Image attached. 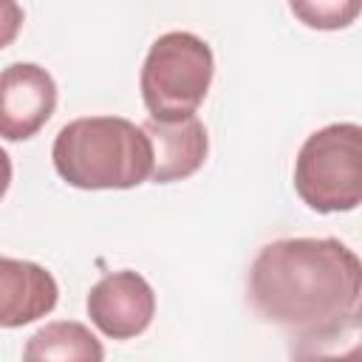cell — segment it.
<instances>
[{
    "label": "cell",
    "mask_w": 362,
    "mask_h": 362,
    "mask_svg": "<svg viewBox=\"0 0 362 362\" xmlns=\"http://www.w3.org/2000/svg\"><path fill=\"white\" fill-rule=\"evenodd\" d=\"M362 263L337 238H280L249 269V303L272 325L303 334L359 308Z\"/></svg>",
    "instance_id": "1"
},
{
    "label": "cell",
    "mask_w": 362,
    "mask_h": 362,
    "mask_svg": "<svg viewBox=\"0 0 362 362\" xmlns=\"http://www.w3.org/2000/svg\"><path fill=\"white\" fill-rule=\"evenodd\" d=\"M54 170L76 189H130L153 173V144L124 116H82L59 127Z\"/></svg>",
    "instance_id": "2"
},
{
    "label": "cell",
    "mask_w": 362,
    "mask_h": 362,
    "mask_svg": "<svg viewBox=\"0 0 362 362\" xmlns=\"http://www.w3.org/2000/svg\"><path fill=\"white\" fill-rule=\"evenodd\" d=\"M215 57L206 40L192 31L161 34L141 65L139 88L153 122L192 119L212 85Z\"/></svg>",
    "instance_id": "3"
},
{
    "label": "cell",
    "mask_w": 362,
    "mask_h": 362,
    "mask_svg": "<svg viewBox=\"0 0 362 362\" xmlns=\"http://www.w3.org/2000/svg\"><path fill=\"white\" fill-rule=\"evenodd\" d=\"M294 189L314 212H351L362 201V127L334 122L314 130L294 158Z\"/></svg>",
    "instance_id": "4"
},
{
    "label": "cell",
    "mask_w": 362,
    "mask_h": 362,
    "mask_svg": "<svg viewBox=\"0 0 362 362\" xmlns=\"http://www.w3.org/2000/svg\"><path fill=\"white\" fill-rule=\"evenodd\" d=\"M57 107V82L37 62H11L0 71V139L37 136Z\"/></svg>",
    "instance_id": "5"
},
{
    "label": "cell",
    "mask_w": 362,
    "mask_h": 362,
    "mask_svg": "<svg viewBox=\"0 0 362 362\" xmlns=\"http://www.w3.org/2000/svg\"><path fill=\"white\" fill-rule=\"evenodd\" d=\"M88 317L110 339H133L156 317V291L133 269L110 272L88 291Z\"/></svg>",
    "instance_id": "6"
},
{
    "label": "cell",
    "mask_w": 362,
    "mask_h": 362,
    "mask_svg": "<svg viewBox=\"0 0 362 362\" xmlns=\"http://www.w3.org/2000/svg\"><path fill=\"white\" fill-rule=\"evenodd\" d=\"M59 286L54 274L17 257H0V328H20L54 311Z\"/></svg>",
    "instance_id": "7"
},
{
    "label": "cell",
    "mask_w": 362,
    "mask_h": 362,
    "mask_svg": "<svg viewBox=\"0 0 362 362\" xmlns=\"http://www.w3.org/2000/svg\"><path fill=\"white\" fill-rule=\"evenodd\" d=\"M153 144V173L150 181L156 184H173L195 175L209 153V136L206 127L198 116L184 119V122H153L147 119L141 124Z\"/></svg>",
    "instance_id": "8"
},
{
    "label": "cell",
    "mask_w": 362,
    "mask_h": 362,
    "mask_svg": "<svg viewBox=\"0 0 362 362\" xmlns=\"http://www.w3.org/2000/svg\"><path fill=\"white\" fill-rule=\"evenodd\" d=\"M23 362H105V348L85 322L54 320L25 339Z\"/></svg>",
    "instance_id": "9"
},
{
    "label": "cell",
    "mask_w": 362,
    "mask_h": 362,
    "mask_svg": "<svg viewBox=\"0 0 362 362\" xmlns=\"http://www.w3.org/2000/svg\"><path fill=\"white\" fill-rule=\"evenodd\" d=\"M291 362H362L359 308L328 325L294 334Z\"/></svg>",
    "instance_id": "10"
},
{
    "label": "cell",
    "mask_w": 362,
    "mask_h": 362,
    "mask_svg": "<svg viewBox=\"0 0 362 362\" xmlns=\"http://www.w3.org/2000/svg\"><path fill=\"white\" fill-rule=\"evenodd\" d=\"M291 14H297L308 28H320V31H337V28H348L356 14L362 11L359 0H328V3H291L288 6Z\"/></svg>",
    "instance_id": "11"
},
{
    "label": "cell",
    "mask_w": 362,
    "mask_h": 362,
    "mask_svg": "<svg viewBox=\"0 0 362 362\" xmlns=\"http://www.w3.org/2000/svg\"><path fill=\"white\" fill-rule=\"evenodd\" d=\"M23 20H25V14H23L20 3L0 0V51L17 40V34L23 28Z\"/></svg>",
    "instance_id": "12"
},
{
    "label": "cell",
    "mask_w": 362,
    "mask_h": 362,
    "mask_svg": "<svg viewBox=\"0 0 362 362\" xmlns=\"http://www.w3.org/2000/svg\"><path fill=\"white\" fill-rule=\"evenodd\" d=\"M8 184H11V158H8V153L0 147V201H3V195L8 192Z\"/></svg>",
    "instance_id": "13"
}]
</instances>
